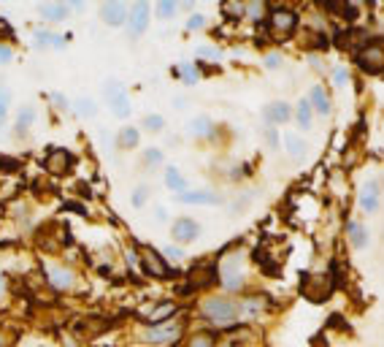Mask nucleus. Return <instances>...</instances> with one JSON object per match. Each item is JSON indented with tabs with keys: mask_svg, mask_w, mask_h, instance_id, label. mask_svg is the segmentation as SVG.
Returning <instances> with one entry per match:
<instances>
[{
	"mask_svg": "<svg viewBox=\"0 0 384 347\" xmlns=\"http://www.w3.org/2000/svg\"><path fill=\"white\" fill-rule=\"evenodd\" d=\"M203 315L208 320H214L217 326H230V323L239 320L241 306L236 304V301H230V299H206L203 301Z\"/></svg>",
	"mask_w": 384,
	"mask_h": 347,
	"instance_id": "f257e3e1",
	"label": "nucleus"
},
{
	"mask_svg": "<svg viewBox=\"0 0 384 347\" xmlns=\"http://www.w3.org/2000/svg\"><path fill=\"white\" fill-rule=\"evenodd\" d=\"M220 280H222V285L227 290H239L243 285V258L239 252H233V255H227L220 266Z\"/></svg>",
	"mask_w": 384,
	"mask_h": 347,
	"instance_id": "f03ea898",
	"label": "nucleus"
},
{
	"mask_svg": "<svg viewBox=\"0 0 384 347\" xmlns=\"http://www.w3.org/2000/svg\"><path fill=\"white\" fill-rule=\"evenodd\" d=\"M141 268H143V274H149V277H173V274H176V271H171V268H168L165 258H160L152 247H143Z\"/></svg>",
	"mask_w": 384,
	"mask_h": 347,
	"instance_id": "7ed1b4c3",
	"label": "nucleus"
},
{
	"mask_svg": "<svg viewBox=\"0 0 384 347\" xmlns=\"http://www.w3.org/2000/svg\"><path fill=\"white\" fill-rule=\"evenodd\" d=\"M379 201H382V193H379V182L376 179H368V182L360 187V196H357V204L363 209L365 215H374L379 212Z\"/></svg>",
	"mask_w": 384,
	"mask_h": 347,
	"instance_id": "20e7f679",
	"label": "nucleus"
},
{
	"mask_svg": "<svg viewBox=\"0 0 384 347\" xmlns=\"http://www.w3.org/2000/svg\"><path fill=\"white\" fill-rule=\"evenodd\" d=\"M171 236H173V242H179V245H192V242L201 236V225L195 223V220H190V217H182V220L173 223Z\"/></svg>",
	"mask_w": 384,
	"mask_h": 347,
	"instance_id": "39448f33",
	"label": "nucleus"
},
{
	"mask_svg": "<svg viewBox=\"0 0 384 347\" xmlns=\"http://www.w3.org/2000/svg\"><path fill=\"white\" fill-rule=\"evenodd\" d=\"M357 62L363 65L368 74H379V71H382V46L376 41H371L368 46H363L360 55H357Z\"/></svg>",
	"mask_w": 384,
	"mask_h": 347,
	"instance_id": "423d86ee",
	"label": "nucleus"
},
{
	"mask_svg": "<svg viewBox=\"0 0 384 347\" xmlns=\"http://www.w3.org/2000/svg\"><path fill=\"white\" fill-rule=\"evenodd\" d=\"M271 25H273V30L290 33L298 25V14L290 11V8H284V6H276V8H271Z\"/></svg>",
	"mask_w": 384,
	"mask_h": 347,
	"instance_id": "0eeeda50",
	"label": "nucleus"
},
{
	"mask_svg": "<svg viewBox=\"0 0 384 347\" xmlns=\"http://www.w3.org/2000/svg\"><path fill=\"white\" fill-rule=\"evenodd\" d=\"M133 14L127 17V27H130V33L133 36H141L143 30H146V25H149V6L146 3H133V8H130Z\"/></svg>",
	"mask_w": 384,
	"mask_h": 347,
	"instance_id": "6e6552de",
	"label": "nucleus"
},
{
	"mask_svg": "<svg viewBox=\"0 0 384 347\" xmlns=\"http://www.w3.org/2000/svg\"><path fill=\"white\" fill-rule=\"evenodd\" d=\"M179 336V326H173V323H168V326H152L146 334H143V339L146 342H152V345H165V342H173Z\"/></svg>",
	"mask_w": 384,
	"mask_h": 347,
	"instance_id": "1a4fd4ad",
	"label": "nucleus"
},
{
	"mask_svg": "<svg viewBox=\"0 0 384 347\" xmlns=\"http://www.w3.org/2000/svg\"><path fill=\"white\" fill-rule=\"evenodd\" d=\"M46 277H49V283L57 290H68V287L73 285V271H68L65 266L46 264Z\"/></svg>",
	"mask_w": 384,
	"mask_h": 347,
	"instance_id": "9d476101",
	"label": "nucleus"
},
{
	"mask_svg": "<svg viewBox=\"0 0 384 347\" xmlns=\"http://www.w3.org/2000/svg\"><path fill=\"white\" fill-rule=\"evenodd\" d=\"M101 17L108 27H122L127 22V8L122 3H106L101 8Z\"/></svg>",
	"mask_w": 384,
	"mask_h": 347,
	"instance_id": "9b49d317",
	"label": "nucleus"
},
{
	"mask_svg": "<svg viewBox=\"0 0 384 347\" xmlns=\"http://www.w3.org/2000/svg\"><path fill=\"white\" fill-rule=\"evenodd\" d=\"M73 163V158H71V152L68 149H52V155L46 158V171H52V174H65L68 168Z\"/></svg>",
	"mask_w": 384,
	"mask_h": 347,
	"instance_id": "f8f14e48",
	"label": "nucleus"
},
{
	"mask_svg": "<svg viewBox=\"0 0 384 347\" xmlns=\"http://www.w3.org/2000/svg\"><path fill=\"white\" fill-rule=\"evenodd\" d=\"M290 117H292V106L284 101H276L271 103L268 109H265V120L271 125H282V123H290Z\"/></svg>",
	"mask_w": 384,
	"mask_h": 347,
	"instance_id": "ddd939ff",
	"label": "nucleus"
},
{
	"mask_svg": "<svg viewBox=\"0 0 384 347\" xmlns=\"http://www.w3.org/2000/svg\"><path fill=\"white\" fill-rule=\"evenodd\" d=\"M306 101H308V106H311V111H317V114H322V117L330 114V98H327V93H325L320 84L311 87V93H308Z\"/></svg>",
	"mask_w": 384,
	"mask_h": 347,
	"instance_id": "4468645a",
	"label": "nucleus"
},
{
	"mask_svg": "<svg viewBox=\"0 0 384 347\" xmlns=\"http://www.w3.org/2000/svg\"><path fill=\"white\" fill-rule=\"evenodd\" d=\"M176 201H182V204H220V196L217 193H211V190H195V193H179L176 196Z\"/></svg>",
	"mask_w": 384,
	"mask_h": 347,
	"instance_id": "2eb2a0df",
	"label": "nucleus"
},
{
	"mask_svg": "<svg viewBox=\"0 0 384 347\" xmlns=\"http://www.w3.org/2000/svg\"><path fill=\"white\" fill-rule=\"evenodd\" d=\"M211 128H214V123H211L206 114H198V117H192V120L187 123V133L195 136V139H203V136L211 133Z\"/></svg>",
	"mask_w": 384,
	"mask_h": 347,
	"instance_id": "dca6fc26",
	"label": "nucleus"
},
{
	"mask_svg": "<svg viewBox=\"0 0 384 347\" xmlns=\"http://www.w3.org/2000/svg\"><path fill=\"white\" fill-rule=\"evenodd\" d=\"M346 231H349V242H352V247H355V250H365V247H368V228H365L363 223L352 220Z\"/></svg>",
	"mask_w": 384,
	"mask_h": 347,
	"instance_id": "f3484780",
	"label": "nucleus"
},
{
	"mask_svg": "<svg viewBox=\"0 0 384 347\" xmlns=\"http://www.w3.org/2000/svg\"><path fill=\"white\" fill-rule=\"evenodd\" d=\"M165 184L179 196V193L187 190V177H184L179 168H168V171H165Z\"/></svg>",
	"mask_w": 384,
	"mask_h": 347,
	"instance_id": "a211bd4d",
	"label": "nucleus"
},
{
	"mask_svg": "<svg viewBox=\"0 0 384 347\" xmlns=\"http://www.w3.org/2000/svg\"><path fill=\"white\" fill-rule=\"evenodd\" d=\"M71 8H73V6H68V3H46V6H43V20L60 22Z\"/></svg>",
	"mask_w": 384,
	"mask_h": 347,
	"instance_id": "6ab92c4d",
	"label": "nucleus"
},
{
	"mask_svg": "<svg viewBox=\"0 0 384 347\" xmlns=\"http://www.w3.org/2000/svg\"><path fill=\"white\" fill-rule=\"evenodd\" d=\"M108 101H111V114H114V117H130V101H127L125 93L108 95Z\"/></svg>",
	"mask_w": 384,
	"mask_h": 347,
	"instance_id": "aec40b11",
	"label": "nucleus"
},
{
	"mask_svg": "<svg viewBox=\"0 0 384 347\" xmlns=\"http://www.w3.org/2000/svg\"><path fill=\"white\" fill-rule=\"evenodd\" d=\"M284 149H287L292 158H304L306 142L301 139V136H295V133H287V136H284Z\"/></svg>",
	"mask_w": 384,
	"mask_h": 347,
	"instance_id": "412c9836",
	"label": "nucleus"
},
{
	"mask_svg": "<svg viewBox=\"0 0 384 347\" xmlns=\"http://www.w3.org/2000/svg\"><path fill=\"white\" fill-rule=\"evenodd\" d=\"M295 120H298V125L304 128V130H308L311 128V120H314V111H311V106H308V101H298V106H295Z\"/></svg>",
	"mask_w": 384,
	"mask_h": 347,
	"instance_id": "4be33fe9",
	"label": "nucleus"
},
{
	"mask_svg": "<svg viewBox=\"0 0 384 347\" xmlns=\"http://www.w3.org/2000/svg\"><path fill=\"white\" fill-rule=\"evenodd\" d=\"M173 312H176V304H173V301H168V304H160V306H157L155 312H149V318H146V320H149V326H160V320L171 318Z\"/></svg>",
	"mask_w": 384,
	"mask_h": 347,
	"instance_id": "5701e85b",
	"label": "nucleus"
},
{
	"mask_svg": "<svg viewBox=\"0 0 384 347\" xmlns=\"http://www.w3.org/2000/svg\"><path fill=\"white\" fill-rule=\"evenodd\" d=\"M117 142H120L122 149H136L138 147V128H122Z\"/></svg>",
	"mask_w": 384,
	"mask_h": 347,
	"instance_id": "b1692460",
	"label": "nucleus"
},
{
	"mask_svg": "<svg viewBox=\"0 0 384 347\" xmlns=\"http://www.w3.org/2000/svg\"><path fill=\"white\" fill-rule=\"evenodd\" d=\"M76 111H79V117L90 120V117H95V114H98V106H95L92 98H79V101H76Z\"/></svg>",
	"mask_w": 384,
	"mask_h": 347,
	"instance_id": "393cba45",
	"label": "nucleus"
},
{
	"mask_svg": "<svg viewBox=\"0 0 384 347\" xmlns=\"http://www.w3.org/2000/svg\"><path fill=\"white\" fill-rule=\"evenodd\" d=\"M33 120H36V109H33V106H24V109L20 111V117H17V128H20V133H24Z\"/></svg>",
	"mask_w": 384,
	"mask_h": 347,
	"instance_id": "a878e982",
	"label": "nucleus"
},
{
	"mask_svg": "<svg viewBox=\"0 0 384 347\" xmlns=\"http://www.w3.org/2000/svg\"><path fill=\"white\" fill-rule=\"evenodd\" d=\"M143 128H146L149 133H160L162 128H165V117H160V114H146V117H143Z\"/></svg>",
	"mask_w": 384,
	"mask_h": 347,
	"instance_id": "bb28decb",
	"label": "nucleus"
},
{
	"mask_svg": "<svg viewBox=\"0 0 384 347\" xmlns=\"http://www.w3.org/2000/svg\"><path fill=\"white\" fill-rule=\"evenodd\" d=\"M146 201H149V187H136L133 196H130V204L141 209V206H146Z\"/></svg>",
	"mask_w": 384,
	"mask_h": 347,
	"instance_id": "cd10ccee",
	"label": "nucleus"
},
{
	"mask_svg": "<svg viewBox=\"0 0 384 347\" xmlns=\"http://www.w3.org/2000/svg\"><path fill=\"white\" fill-rule=\"evenodd\" d=\"M190 347H214V336L201 331V334H195V336L190 339Z\"/></svg>",
	"mask_w": 384,
	"mask_h": 347,
	"instance_id": "c85d7f7f",
	"label": "nucleus"
},
{
	"mask_svg": "<svg viewBox=\"0 0 384 347\" xmlns=\"http://www.w3.org/2000/svg\"><path fill=\"white\" fill-rule=\"evenodd\" d=\"M179 74H182V79L187 84H198V79H201V76H198V71H195L192 65H187V62L179 65Z\"/></svg>",
	"mask_w": 384,
	"mask_h": 347,
	"instance_id": "c756f323",
	"label": "nucleus"
},
{
	"mask_svg": "<svg viewBox=\"0 0 384 347\" xmlns=\"http://www.w3.org/2000/svg\"><path fill=\"white\" fill-rule=\"evenodd\" d=\"M162 161H165V155H162L160 149H155V147L143 152V163H146V165H160Z\"/></svg>",
	"mask_w": 384,
	"mask_h": 347,
	"instance_id": "7c9ffc66",
	"label": "nucleus"
},
{
	"mask_svg": "<svg viewBox=\"0 0 384 347\" xmlns=\"http://www.w3.org/2000/svg\"><path fill=\"white\" fill-rule=\"evenodd\" d=\"M333 82H336V87H344V84H349V71H346L344 65L333 68Z\"/></svg>",
	"mask_w": 384,
	"mask_h": 347,
	"instance_id": "2f4dec72",
	"label": "nucleus"
},
{
	"mask_svg": "<svg viewBox=\"0 0 384 347\" xmlns=\"http://www.w3.org/2000/svg\"><path fill=\"white\" fill-rule=\"evenodd\" d=\"M155 8H157L160 17H173V14L179 11V3H157Z\"/></svg>",
	"mask_w": 384,
	"mask_h": 347,
	"instance_id": "473e14b6",
	"label": "nucleus"
},
{
	"mask_svg": "<svg viewBox=\"0 0 384 347\" xmlns=\"http://www.w3.org/2000/svg\"><path fill=\"white\" fill-rule=\"evenodd\" d=\"M162 255H165V258H171V261H182L184 258L182 250H179V247H171V245L162 247Z\"/></svg>",
	"mask_w": 384,
	"mask_h": 347,
	"instance_id": "72a5a7b5",
	"label": "nucleus"
},
{
	"mask_svg": "<svg viewBox=\"0 0 384 347\" xmlns=\"http://www.w3.org/2000/svg\"><path fill=\"white\" fill-rule=\"evenodd\" d=\"M198 55H201V57H208V60H220V57H222L220 49H214V46H201Z\"/></svg>",
	"mask_w": 384,
	"mask_h": 347,
	"instance_id": "f704fd0d",
	"label": "nucleus"
},
{
	"mask_svg": "<svg viewBox=\"0 0 384 347\" xmlns=\"http://www.w3.org/2000/svg\"><path fill=\"white\" fill-rule=\"evenodd\" d=\"M265 142L271 149H279V133H276V128H268V133H265Z\"/></svg>",
	"mask_w": 384,
	"mask_h": 347,
	"instance_id": "c9c22d12",
	"label": "nucleus"
},
{
	"mask_svg": "<svg viewBox=\"0 0 384 347\" xmlns=\"http://www.w3.org/2000/svg\"><path fill=\"white\" fill-rule=\"evenodd\" d=\"M203 25H206V17H201V14H195L192 20L187 22V30H201Z\"/></svg>",
	"mask_w": 384,
	"mask_h": 347,
	"instance_id": "e433bc0d",
	"label": "nucleus"
},
{
	"mask_svg": "<svg viewBox=\"0 0 384 347\" xmlns=\"http://www.w3.org/2000/svg\"><path fill=\"white\" fill-rule=\"evenodd\" d=\"M265 65H268V68H279V65H282V55H279V52H271V55L265 57Z\"/></svg>",
	"mask_w": 384,
	"mask_h": 347,
	"instance_id": "4c0bfd02",
	"label": "nucleus"
},
{
	"mask_svg": "<svg viewBox=\"0 0 384 347\" xmlns=\"http://www.w3.org/2000/svg\"><path fill=\"white\" fill-rule=\"evenodd\" d=\"M222 8H225V14H233V17H241L243 11H246L243 6H236V3H233V6L227 3V6H222Z\"/></svg>",
	"mask_w": 384,
	"mask_h": 347,
	"instance_id": "58836bf2",
	"label": "nucleus"
},
{
	"mask_svg": "<svg viewBox=\"0 0 384 347\" xmlns=\"http://www.w3.org/2000/svg\"><path fill=\"white\" fill-rule=\"evenodd\" d=\"M0 168H3V171H14V168H17V161H6V158H0Z\"/></svg>",
	"mask_w": 384,
	"mask_h": 347,
	"instance_id": "ea45409f",
	"label": "nucleus"
},
{
	"mask_svg": "<svg viewBox=\"0 0 384 347\" xmlns=\"http://www.w3.org/2000/svg\"><path fill=\"white\" fill-rule=\"evenodd\" d=\"M155 220H157V223H165V220H168V212H165V209H155Z\"/></svg>",
	"mask_w": 384,
	"mask_h": 347,
	"instance_id": "a19ab883",
	"label": "nucleus"
},
{
	"mask_svg": "<svg viewBox=\"0 0 384 347\" xmlns=\"http://www.w3.org/2000/svg\"><path fill=\"white\" fill-rule=\"evenodd\" d=\"M8 60H11V49L0 46V62H8Z\"/></svg>",
	"mask_w": 384,
	"mask_h": 347,
	"instance_id": "79ce46f5",
	"label": "nucleus"
},
{
	"mask_svg": "<svg viewBox=\"0 0 384 347\" xmlns=\"http://www.w3.org/2000/svg\"><path fill=\"white\" fill-rule=\"evenodd\" d=\"M52 101L57 103V106H65V103H68V101H65V95H62V93H55V95H52Z\"/></svg>",
	"mask_w": 384,
	"mask_h": 347,
	"instance_id": "37998d69",
	"label": "nucleus"
},
{
	"mask_svg": "<svg viewBox=\"0 0 384 347\" xmlns=\"http://www.w3.org/2000/svg\"><path fill=\"white\" fill-rule=\"evenodd\" d=\"M3 117H6V106L0 103V120H3Z\"/></svg>",
	"mask_w": 384,
	"mask_h": 347,
	"instance_id": "c03bdc74",
	"label": "nucleus"
},
{
	"mask_svg": "<svg viewBox=\"0 0 384 347\" xmlns=\"http://www.w3.org/2000/svg\"><path fill=\"white\" fill-rule=\"evenodd\" d=\"M0 296H3V277H0Z\"/></svg>",
	"mask_w": 384,
	"mask_h": 347,
	"instance_id": "a18cd8bd",
	"label": "nucleus"
},
{
	"mask_svg": "<svg viewBox=\"0 0 384 347\" xmlns=\"http://www.w3.org/2000/svg\"><path fill=\"white\" fill-rule=\"evenodd\" d=\"M3 345H6V339H3V334H0V347H3Z\"/></svg>",
	"mask_w": 384,
	"mask_h": 347,
	"instance_id": "49530a36",
	"label": "nucleus"
},
{
	"mask_svg": "<svg viewBox=\"0 0 384 347\" xmlns=\"http://www.w3.org/2000/svg\"><path fill=\"white\" fill-rule=\"evenodd\" d=\"M225 347H230V345H225Z\"/></svg>",
	"mask_w": 384,
	"mask_h": 347,
	"instance_id": "de8ad7c7",
	"label": "nucleus"
}]
</instances>
